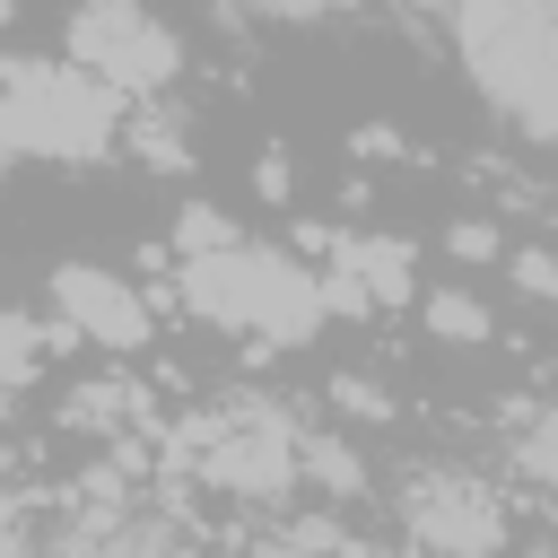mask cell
<instances>
[{"mask_svg":"<svg viewBox=\"0 0 558 558\" xmlns=\"http://www.w3.org/2000/svg\"><path fill=\"white\" fill-rule=\"evenodd\" d=\"M174 305L201 314L209 331H235V340H262V349H305L331 323L323 270H305L296 253L253 244V235H235L227 253L174 262Z\"/></svg>","mask_w":558,"mask_h":558,"instance_id":"cell-1","label":"cell"},{"mask_svg":"<svg viewBox=\"0 0 558 558\" xmlns=\"http://www.w3.org/2000/svg\"><path fill=\"white\" fill-rule=\"evenodd\" d=\"M122 96L105 78H87L70 52L61 61H0V122L17 157L44 166H96L122 148Z\"/></svg>","mask_w":558,"mask_h":558,"instance_id":"cell-2","label":"cell"},{"mask_svg":"<svg viewBox=\"0 0 558 558\" xmlns=\"http://www.w3.org/2000/svg\"><path fill=\"white\" fill-rule=\"evenodd\" d=\"M61 52H70L87 78H105L122 105L174 96V78H183V35H174L148 0H70Z\"/></svg>","mask_w":558,"mask_h":558,"instance_id":"cell-3","label":"cell"},{"mask_svg":"<svg viewBox=\"0 0 558 558\" xmlns=\"http://www.w3.org/2000/svg\"><path fill=\"white\" fill-rule=\"evenodd\" d=\"M401 523H410V541L427 558H497L506 549V506L471 471H410Z\"/></svg>","mask_w":558,"mask_h":558,"instance_id":"cell-4","label":"cell"},{"mask_svg":"<svg viewBox=\"0 0 558 558\" xmlns=\"http://www.w3.org/2000/svg\"><path fill=\"white\" fill-rule=\"evenodd\" d=\"M52 323H61L78 349H105V357L148 349V331H157L140 279H122V270H105V262H61V270H52Z\"/></svg>","mask_w":558,"mask_h":558,"instance_id":"cell-5","label":"cell"},{"mask_svg":"<svg viewBox=\"0 0 558 558\" xmlns=\"http://www.w3.org/2000/svg\"><path fill=\"white\" fill-rule=\"evenodd\" d=\"M52 349H70V331H61V323L0 305V392H26V384L52 366Z\"/></svg>","mask_w":558,"mask_h":558,"instance_id":"cell-6","label":"cell"},{"mask_svg":"<svg viewBox=\"0 0 558 558\" xmlns=\"http://www.w3.org/2000/svg\"><path fill=\"white\" fill-rule=\"evenodd\" d=\"M122 148H131L140 166H157V174H183V166H192V140H183V113H174L166 96H140V105L122 113Z\"/></svg>","mask_w":558,"mask_h":558,"instance_id":"cell-7","label":"cell"},{"mask_svg":"<svg viewBox=\"0 0 558 558\" xmlns=\"http://www.w3.org/2000/svg\"><path fill=\"white\" fill-rule=\"evenodd\" d=\"M418 323H427L436 340H453V349H488V340H497L488 296H471L462 279H453V288H427V296H418Z\"/></svg>","mask_w":558,"mask_h":558,"instance_id":"cell-8","label":"cell"},{"mask_svg":"<svg viewBox=\"0 0 558 558\" xmlns=\"http://www.w3.org/2000/svg\"><path fill=\"white\" fill-rule=\"evenodd\" d=\"M296 480L323 488V497H357V488H366V462H357V445H340L331 427H305V436H296Z\"/></svg>","mask_w":558,"mask_h":558,"instance_id":"cell-9","label":"cell"},{"mask_svg":"<svg viewBox=\"0 0 558 558\" xmlns=\"http://www.w3.org/2000/svg\"><path fill=\"white\" fill-rule=\"evenodd\" d=\"M235 235H244V227H235L227 209H209V201H183V209H174V235H166V244H174V262H192V253H227Z\"/></svg>","mask_w":558,"mask_h":558,"instance_id":"cell-10","label":"cell"},{"mask_svg":"<svg viewBox=\"0 0 558 558\" xmlns=\"http://www.w3.org/2000/svg\"><path fill=\"white\" fill-rule=\"evenodd\" d=\"M514 462H523L541 488L558 480V401H541V410H523V418H514Z\"/></svg>","mask_w":558,"mask_h":558,"instance_id":"cell-11","label":"cell"},{"mask_svg":"<svg viewBox=\"0 0 558 558\" xmlns=\"http://www.w3.org/2000/svg\"><path fill=\"white\" fill-rule=\"evenodd\" d=\"M87 558H201V549H183L166 523H105Z\"/></svg>","mask_w":558,"mask_h":558,"instance_id":"cell-12","label":"cell"},{"mask_svg":"<svg viewBox=\"0 0 558 558\" xmlns=\"http://www.w3.org/2000/svg\"><path fill=\"white\" fill-rule=\"evenodd\" d=\"M331 410L340 418H392V392L375 375H331Z\"/></svg>","mask_w":558,"mask_h":558,"instance_id":"cell-13","label":"cell"},{"mask_svg":"<svg viewBox=\"0 0 558 558\" xmlns=\"http://www.w3.org/2000/svg\"><path fill=\"white\" fill-rule=\"evenodd\" d=\"M506 270H514V288H523L532 305H558V253L523 244V253H506Z\"/></svg>","mask_w":558,"mask_h":558,"instance_id":"cell-14","label":"cell"},{"mask_svg":"<svg viewBox=\"0 0 558 558\" xmlns=\"http://www.w3.org/2000/svg\"><path fill=\"white\" fill-rule=\"evenodd\" d=\"M445 253H453V262H497L506 244H497V227H488V218H453V235H445Z\"/></svg>","mask_w":558,"mask_h":558,"instance_id":"cell-15","label":"cell"},{"mask_svg":"<svg viewBox=\"0 0 558 558\" xmlns=\"http://www.w3.org/2000/svg\"><path fill=\"white\" fill-rule=\"evenodd\" d=\"M253 183H262L270 201H288V157H262V166H253Z\"/></svg>","mask_w":558,"mask_h":558,"instance_id":"cell-16","label":"cell"},{"mask_svg":"<svg viewBox=\"0 0 558 558\" xmlns=\"http://www.w3.org/2000/svg\"><path fill=\"white\" fill-rule=\"evenodd\" d=\"M0 558H35V541H26V523H17V514H0Z\"/></svg>","mask_w":558,"mask_h":558,"instance_id":"cell-17","label":"cell"},{"mask_svg":"<svg viewBox=\"0 0 558 558\" xmlns=\"http://www.w3.org/2000/svg\"><path fill=\"white\" fill-rule=\"evenodd\" d=\"M9 166H17V148H9V122H0V174H9Z\"/></svg>","mask_w":558,"mask_h":558,"instance_id":"cell-18","label":"cell"}]
</instances>
